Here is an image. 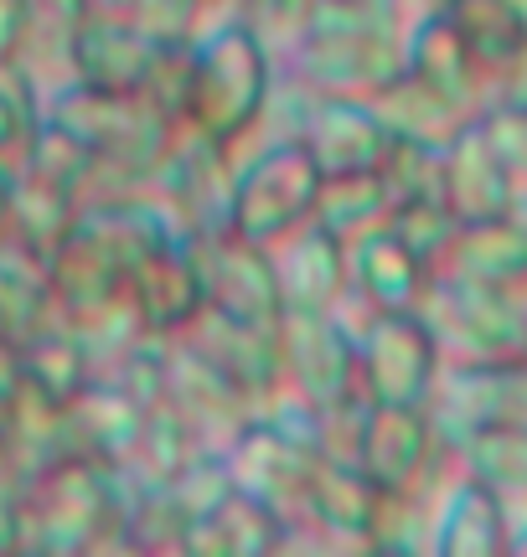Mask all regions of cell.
<instances>
[{
    "mask_svg": "<svg viewBox=\"0 0 527 557\" xmlns=\"http://www.w3.org/2000/svg\"><path fill=\"white\" fill-rule=\"evenodd\" d=\"M161 398L176 408V413L192 423V434L212 444V449H223L228 438L244 429L254 408L248 398L233 387V382L218 372V367H207L192 346L171 336L166 341V372H161Z\"/></svg>",
    "mask_w": 527,
    "mask_h": 557,
    "instance_id": "cell-14",
    "label": "cell"
},
{
    "mask_svg": "<svg viewBox=\"0 0 527 557\" xmlns=\"http://www.w3.org/2000/svg\"><path fill=\"white\" fill-rule=\"evenodd\" d=\"M186 248L197 259V274H203V295L212 310H228V315L259 320V325H274L284 310L280 299V278H274V253L269 243H254L233 227H212V233H186Z\"/></svg>",
    "mask_w": 527,
    "mask_h": 557,
    "instance_id": "cell-9",
    "label": "cell"
},
{
    "mask_svg": "<svg viewBox=\"0 0 527 557\" xmlns=\"http://www.w3.org/2000/svg\"><path fill=\"white\" fill-rule=\"evenodd\" d=\"M21 387V357L11 341H0V408L11 403V393Z\"/></svg>",
    "mask_w": 527,
    "mask_h": 557,
    "instance_id": "cell-43",
    "label": "cell"
},
{
    "mask_svg": "<svg viewBox=\"0 0 527 557\" xmlns=\"http://www.w3.org/2000/svg\"><path fill=\"white\" fill-rule=\"evenodd\" d=\"M357 470L383 491H429L461 475L450 438L419 403H367L357 434Z\"/></svg>",
    "mask_w": 527,
    "mask_h": 557,
    "instance_id": "cell-5",
    "label": "cell"
},
{
    "mask_svg": "<svg viewBox=\"0 0 527 557\" xmlns=\"http://www.w3.org/2000/svg\"><path fill=\"white\" fill-rule=\"evenodd\" d=\"M440 197L455 212V222H481L497 212L517 207V186H512L502 156L491 150L481 120L461 124L455 135L440 145Z\"/></svg>",
    "mask_w": 527,
    "mask_h": 557,
    "instance_id": "cell-15",
    "label": "cell"
},
{
    "mask_svg": "<svg viewBox=\"0 0 527 557\" xmlns=\"http://www.w3.org/2000/svg\"><path fill=\"white\" fill-rule=\"evenodd\" d=\"M429 263H419L388 227H372L346 243V295L367 310H414L429 284Z\"/></svg>",
    "mask_w": 527,
    "mask_h": 557,
    "instance_id": "cell-20",
    "label": "cell"
},
{
    "mask_svg": "<svg viewBox=\"0 0 527 557\" xmlns=\"http://www.w3.org/2000/svg\"><path fill=\"white\" fill-rule=\"evenodd\" d=\"M130 26H140L150 41H197L207 26L203 0H130Z\"/></svg>",
    "mask_w": 527,
    "mask_h": 557,
    "instance_id": "cell-37",
    "label": "cell"
},
{
    "mask_svg": "<svg viewBox=\"0 0 527 557\" xmlns=\"http://www.w3.org/2000/svg\"><path fill=\"white\" fill-rule=\"evenodd\" d=\"M52 320L62 315L47 278V253L26 248L16 233H0V341L21 346Z\"/></svg>",
    "mask_w": 527,
    "mask_h": 557,
    "instance_id": "cell-22",
    "label": "cell"
},
{
    "mask_svg": "<svg viewBox=\"0 0 527 557\" xmlns=\"http://www.w3.org/2000/svg\"><path fill=\"white\" fill-rule=\"evenodd\" d=\"M47 278H52L58 315H83L124 295V269L94 238H83L78 227L47 253Z\"/></svg>",
    "mask_w": 527,
    "mask_h": 557,
    "instance_id": "cell-26",
    "label": "cell"
},
{
    "mask_svg": "<svg viewBox=\"0 0 527 557\" xmlns=\"http://www.w3.org/2000/svg\"><path fill=\"white\" fill-rule=\"evenodd\" d=\"M383 227L404 243L419 263L440 269V259H445V248L461 222H455V212L445 207V197H408V201H393V212H388Z\"/></svg>",
    "mask_w": 527,
    "mask_h": 557,
    "instance_id": "cell-34",
    "label": "cell"
},
{
    "mask_svg": "<svg viewBox=\"0 0 527 557\" xmlns=\"http://www.w3.org/2000/svg\"><path fill=\"white\" fill-rule=\"evenodd\" d=\"M182 346H192L207 367H218L238 393L248 398V408L259 413L264 403L280 393V351H274V325H259V320L228 315V310H212L203 305L197 315L186 320V331H176Z\"/></svg>",
    "mask_w": 527,
    "mask_h": 557,
    "instance_id": "cell-10",
    "label": "cell"
},
{
    "mask_svg": "<svg viewBox=\"0 0 527 557\" xmlns=\"http://www.w3.org/2000/svg\"><path fill=\"white\" fill-rule=\"evenodd\" d=\"M197 449H203V438L192 434V423L166 398H156L145 408L140 438H135V449H130V459H124L120 470L130 480H145V485H166Z\"/></svg>",
    "mask_w": 527,
    "mask_h": 557,
    "instance_id": "cell-30",
    "label": "cell"
},
{
    "mask_svg": "<svg viewBox=\"0 0 527 557\" xmlns=\"http://www.w3.org/2000/svg\"><path fill=\"white\" fill-rule=\"evenodd\" d=\"M145 408L150 403H140L114 377H88L73 398L62 403V413H68V449L103 459V465H124L130 449H135V438H140Z\"/></svg>",
    "mask_w": 527,
    "mask_h": 557,
    "instance_id": "cell-19",
    "label": "cell"
},
{
    "mask_svg": "<svg viewBox=\"0 0 527 557\" xmlns=\"http://www.w3.org/2000/svg\"><path fill=\"white\" fill-rule=\"evenodd\" d=\"M372 109H378V120H383V129L393 139H414V145H434V150H440L461 124H470L466 109H455L445 94H434V88L419 83L408 67L372 94Z\"/></svg>",
    "mask_w": 527,
    "mask_h": 557,
    "instance_id": "cell-27",
    "label": "cell"
},
{
    "mask_svg": "<svg viewBox=\"0 0 527 557\" xmlns=\"http://www.w3.org/2000/svg\"><path fill=\"white\" fill-rule=\"evenodd\" d=\"M414 310L434 331L445 367H487V361L527 357V305L512 289L429 274Z\"/></svg>",
    "mask_w": 527,
    "mask_h": 557,
    "instance_id": "cell-4",
    "label": "cell"
},
{
    "mask_svg": "<svg viewBox=\"0 0 527 557\" xmlns=\"http://www.w3.org/2000/svg\"><path fill=\"white\" fill-rule=\"evenodd\" d=\"M404 67L419 83H429L434 94H445L455 109H466L470 120L491 103V73L481 58L466 47V37L455 32V21L445 11H419L404 32Z\"/></svg>",
    "mask_w": 527,
    "mask_h": 557,
    "instance_id": "cell-13",
    "label": "cell"
},
{
    "mask_svg": "<svg viewBox=\"0 0 527 557\" xmlns=\"http://www.w3.org/2000/svg\"><path fill=\"white\" fill-rule=\"evenodd\" d=\"M388 212H393V197H388L378 171H336V176H321L310 222H321L331 238L352 243L372 227H383Z\"/></svg>",
    "mask_w": 527,
    "mask_h": 557,
    "instance_id": "cell-29",
    "label": "cell"
},
{
    "mask_svg": "<svg viewBox=\"0 0 527 557\" xmlns=\"http://www.w3.org/2000/svg\"><path fill=\"white\" fill-rule=\"evenodd\" d=\"M404 5L419 16V11H440V5H450V0H404Z\"/></svg>",
    "mask_w": 527,
    "mask_h": 557,
    "instance_id": "cell-47",
    "label": "cell"
},
{
    "mask_svg": "<svg viewBox=\"0 0 527 557\" xmlns=\"http://www.w3.org/2000/svg\"><path fill=\"white\" fill-rule=\"evenodd\" d=\"M161 41H150L124 16H83L73 41V83L109 88V94H140L150 58Z\"/></svg>",
    "mask_w": 527,
    "mask_h": 557,
    "instance_id": "cell-21",
    "label": "cell"
},
{
    "mask_svg": "<svg viewBox=\"0 0 527 557\" xmlns=\"http://www.w3.org/2000/svg\"><path fill=\"white\" fill-rule=\"evenodd\" d=\"M26 470L0 449V553L21 547V506H26Z\"/></svg>",
    "mask_w": 527,
    "mask_h": 557,
    "instance_id": "cell-40",
    "label": "cell"
},
{
    "mask_svg": "<svg viewBox=\"0 0 527 557\" xmlns=\"http://www.w3.org/2000/svg\"><path fill=\"white\" fill-rule=\"evenodd\" d=\"M284 542V521L259 506L244 491H228L207 517H197L186 527L182 553H212V557H264V553H280Z\"/></svg>",
    "mask_w": 527,
    "mask_h": 557,
    "instance_id": "cell-23",
    "label": "cell"
},
{
    "mask_svg": "<svg viewBox=\"0 0 527 557\" xmlns=\"http://www.w3.org/2000/svg\"><path fill=\"white\" fill-rule=\"evenodd\" d=\"M523 305H527V295H523Z\"/></svg>",
    "mask_w": 527,
    "mask_h": 557,
    "instance_id": "cell-49",
    "label": "cell"
},
{
    "mask_svg": "<svg viewBox=\"0 0 527 557\" xmlns=\"http://www.w3.org/2000/svg\"><path fill=\"white\" fill-rule=\"evenodd\" d=\"M491 103L527 109V37H523V47H517V52L497 67V78H491Z\"/></svg>",
    "mask_w": 527,
    "mask_h": 557,
    "instance_id": "cell-41",
    "label": "cell"
},
{
    "mask_svg": "<svg viewBox=\"0 0 527 557\" xmlns=\"http://www.w3.org/2000/svg\"><path fill=\"white\" fill-rule=\"evenodd\" d=\"M434 537V496L429 491H383L372 496V517H367V553H393V557H419L429 553Z\"/></svg>",
    "mask_w": 527,
    "mask_h": 557,
    "instance_id": "cell-32",
    "label": "cell"
},
{
    "mask_svg": "<svg viewBox=\"0 0 527 557\" xmlns=\"http://www.w3.org/2000/svg\"><path fill=\"white\" fill-rule=\"evenodd\" d=\"M310 5H316V0H233V16L248 21V26L264 37V47H269L274 58H284L290 41L305 32Z\"/></svg>",
    "mask_w": 527,
    "mask_h": 557,
    "instance_id": "cell-38",
    "label": "cell"
},
{
    "mask_svg": "<svg viewBox=\"0 0 527 557\" xmlns=\"http://www.w3.org/2000/svg\"><path fill=\"white\" fill-rule=\"evenodd\" d=\"M124 299H130V310L140 320V331H150V336L186 331V320L207 305L203 274H197V259H192L186 238H166L130 263Z\"/></svg>",
    "mask_w": 527,
    "mask_h": 557,
    "instance_id": "cell-12",
    "label": "cell"
},
{
    "mask_svg": "<svg viewBox=\"0 0 527 557\" xmlns=\"http://www.w3.org/2000/svg\"><path fill=\"white\" fill-rule=\"evenodd\" d=\"M0 449L16 459L26 475H37L47 465L68 459V413H62V398L41 393L21 377V387L11 393V403L0 408Z\"/></svg>",
    "mask_w": 527,
    "mask_h": 557,
    "instance_id": "cell-24",
    "label": "cell"
},
{
    "mask_svg": "<svg viewBox=\"0 0 527 557\" xmlns=\"http://www.w3.org/2000/svg\"><path fill=\"white\" fill-rule=\"evenodd\" d=\"M383 176L388 197L408 201V197H440V150L434 145H414V139H393L388 135L383 156L372 165Z\"/></svg>",
    "mask_w": 527,
    "mask_h": 557,
    "instance_id": "cell-35",
    "label": "cell"
},
{
    "mask_svg": "<svg viewBox=\"0 0 527 557\" xmlns=\"http://www.w3.org/2000/svg\"><path fill=\"white\" fill-rule=\"evenodd\" d=\"M507 557H527V511L512 521V547H507Z\"/></svg>",
    "mask_w": 527,
    "mask_h": 557,
    "instance_id": "cell-44",
    "label": "cell"
},
{
    "mask_svg": "<svg viewBox=\"0 0 527 557\" xmlns=\"http://www.w3.org/2000/svg\"><path fill=\"white\" fill-rule=\"evenodd\" d=\"M5 201H11V176H5V165H0V233H5Z\"/></svg>",
    "mask_w": 527,
    "mask_h": 557,
    "instance_id": "cell-46",
    "label": "cell"
},
{
    "mask_svg": "<svg viewBox=\"0 0 527 557\" xmlns=\"http://www.w3.org/2000/svg\"><path fill=\"white\" fill-rule=\"evenodd\" d=\"M440 372H445V357L419 310H372L357 325V393L367 403L425 408Z\"/></svg>",
    "mask_w": 527,
    "mask_h": 557,
    "instance_id": "cell-7",
    "label": "cell"
},
{
    "mask_svg": "<svg viewBox=\"0 0 527 557\" xmlns=\"http://www.w3.org/2000/svg\"><path fill=\"white\" fill-rule=\"evenodd\" d=\"M434 274L527 295V201L481 222H461Z\"/></svg>",
    "mask_w": 527,
    "mask_h": 557,
    "instance_id": "cell-16",
    "label": "cell"
},
{
    "mask_svg": "<svg viewBox=\"0 0 527 557\" xmlns=\"http://www.w3.org/2000/svg\"><path fill=\"white\" fill-rule=\"evenodd\" d=\"M316 191H321V165L310 160L301 139L264 145L244 165H233L228 227L254 243H280L290 227L310 222Z\"/></svg>",
    "mask_w": 527,
    "mask_h": 557,
    "instance_id": "cell-6",
    "label": "cell"
},
{
    "mask_svg": "<svg viewBox=\"0 0 527 557\" xmlns=\"http://www.w3.org/2000/svg\"><path fill=\"white\" fill-rule=\"evenodd\" d=\"M135 553L124 527V470L88 455H68L26 480L21 506V547L41 557L78 553Z\"/></svg>",
    "mask_w": 527,
    "mask_h": 557,
    "instance_id": "cell-2",
    "label": "cell"
},
{
    "mask_svg": "<svg viewBox=\"0 0 527 557\" xmlns=\"http://www.w3.org/2000/svg\"><path fill=\"white\" fill-rule=\"evenodd\" d=\"M16 357H21V377L32 382V387H41V393L62 398V403L94 377V361H88V351H83L78 336H73L62 320H52V325H41L37 336L21 341Z\"/></svg>",
    "mask_w": 527,
    "mask_h": 557,
    "instance_id": "cell-31",
    "label": "cell"
},
{
    "mask_svg": "<svg viewBox=\"0 0 527 557\" xmlns=\"http://www.w3.org/2000/svg\"><path fill=\"white\" fill-rule=\"evenodd\" d=\"M512 506L481 480L455 475L434 496V557H507L512 547Z\"/></svg>",
    "mask_w": 527,
    "mask_h": 557,
    "instance_id": "cell-17",
    "label": "cell"
},
{
    "mask_svg": "<svg viewBox=\"0 0 527 557\" xmlns=\"http://www.w3.org/2000/svg\"><path fill=\"white\" fill-rule=\"evenodd\" d=\"M295 139L321 165V176H336V171H372L388 145V129L372 99H342V94H310L305 88Z\"/></svg>",
    "mask_w": 527,
    "mask_h": 557,
    "instance_id": "cell-11",
    "label": "cell"
},
{
    "mask_svg": "<svg viewBox=\"0 0 527 557\" xmlns=\"http://www.w3.org/2000/svg\"><path fill=\"white\" fill-rule=\"evenodd\" d=\"M274 83H280V58L264 47L259 32L238 16L212 21L192 41V83H186L182 124H192L197 135L218 139V145H233L264 114Z\"/></svg>",
    "mask_w": 527,
    "mask_h": 557,
    "instance_id": "cell-3",
    "label": "cell"
},
{
    "mask_svg": "<svg viewBox=\"0 0 527 557\" xmlns=\"http://www.w3.org/2000/svg\"><path fill=\"white\" fill-rule=\"evenodd\" d=\"M481 129H487L491 150L502 156V165H507L512 186H517V197L527 201V109H507V103H487L481 114Z\"/></svg>",
    "mask_w": 527,
    "mask_h": 557,
    "instance_id": "cell-39",
    "label": "cell"
},
{
    "mask_svg": "<svg viewBox=\"0 0 527 557\" xmlns=\"http://www.w3.org/2000/svg\"><path fill=\"white\" fill-rule=\"evenodd\" d=\"M5 176H11L5 233H16V238L26 243V248H37V253H52V248L73 233V222H78V197L62 191L58 181L26 171V165H11Z\"/></svg>",
    "mask_w": 527,
    "mask_h": 557,
    "instance_id": "cell-28",
    "label": "cell"
},
{
    "mask_svg": "<svg viewBox=\"0 0 527 557\" xmlns=\"http://www.w3.org/2000/svg\"><path fill=\"white\" fill-rule=\"evenodd\" d=\"M274 253V278H280L284 310H336L346 295V243L331 238L321 222L290 227L280 243H269Z\"/></svg>",
    "mask_w": 527,
    "mask_h": 557,
    "instance_id": "cell-18",
    "label": "cell"
},
{
    "mask_svg": "<svg viewBox=\"0 0 527 557\" xmlns=\"http://www.w3.org/2000/svg\"><path fill=\"white\" fill-rule=\"evenodd\" d=\"M280 387L305 408L363 398L357 393V336L336 310H280L274 320Z\"/></svg>",
    "mask_w": 527,
    "mask_h": 557,
    "instance_id": "cell-8",
    "label": "cell"
},
{
    "mask_svg": "<svg viewBox=\"0 0 527 557\" xmlns=\"http://www.w3.org/2000/svg\"><path fill=\"white\" fill-rule=\"evenodd\" d=\"M203 11H207V26H212V21L233 16V0H203ZM207 26H203V32H207Z\"/></svg>",
    "mask_w": 527,
    "mask_h": 557,
    "instance_id": "cell-45",
    "label": "cell"
},
{
    "mask_svg": "<svg viewBox=\"0 0 527 557\" xmlns=\"http://www.w3.org/2000/svg\"><path fill=\"white\" fill-rule=\"evenodd\" d=\"M512 5H517V16H523V21H527V0H512Z\"/></svg>",
    "mask_w": 527,
    "mask_h": 557,
    "instance_id": "cell-48",
    "label": "cell"
},
{
    "mask_svg": "<svg viewBox=\"0 0 527 557\" xmlns=\"http://www.w3.org/2000/svg\"><path fill=\"white\" fill-rule=\"evenodd\" d=\"M37 120H41V88L11 58H0V165H11L21 156V145L32 139Z\"/></svg>",
    "mask_w": 527,
    "mask_h": 557,
    "instance_id": "cell-36",
    "label": "cell"
},
{
    "mask_svg": "<svg viewBox=\"0 0 527 557\" xmlns=\"http://www.w3.org/2000/svg\"><path fill=\"white\" fill-rule=\"evenodd\" d=\"M404 0H316L305 32L284 52V73L310 94L372 99L404 73Z\"/></svg>",
    "mask_w": 527,
    "mask_h": 557,
    "instance_id": "cell-1",
    "label": "cell"
},
{
    "mask_svg": "<svg viewBox=\"0 0 527 557\" xmlns=\"http://www.w3.org/2000/svg\"><path fill=\"white\" fill-rule=\"evenodd\" d=\"M440 11L455 21V32L466 37V47L481 58V67H487L491 78H497V67H502L527 37V21L517 16L512 0H450Z\"/></svg>",
    "mask_w": 527,
    "mask_h": 557,
    "instance_id": "cell-33",
    "label": "cell"
},
{
    "mask_svg": "<svg viewBox=\"0 0 527 557\" xmlns=\"http://www.w3.org/2000/svg\"><path fill=\"white\" fill-rule=\"evenodd\" d=\"M21 21H26V0H0V58L16 52Z\"/></svg>",
    "mask_w": 527,
    "mask_h": 557,
    "instance_id": "cell-42",
    "label": "cell"
},
{
    "mask_svg": "<svg viewBox=\"0 0 527 557\" xmlns=\"http://www.w3.org/2000/svg\"><path fill=\"white\" fill-rule=\"evenodd\" d=\"M461 475L481 480L487 491L512 506V517L527 511V423H476L450 444Z\"/></svg>",
    "mask_w": 527,
    "mask_h": 557,
    "instance_id": "cell-25",
    "label": "cell"
}]
</instances>
